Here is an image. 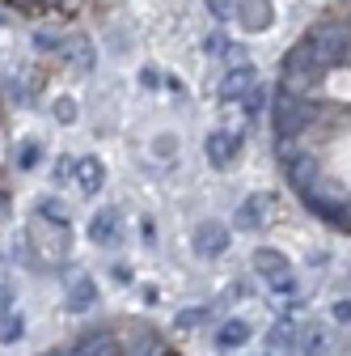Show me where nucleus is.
Masks as SVG:
<instances>
[{"mask_svg": "<svg viewBox=\"0 0 351 356\" xmlns=\"http://www.w3.org/2000/svg\"><path fill=\"white\" fill-rule=\"evenodd\" d=\"M314 115L318 111H314L309 98L288 94V89H275V98H271V127H275V136H300Z\"/></svg>", "mask_w": 351, "mask_h": 356, "instance_id": "f257e3e1", "label": "nucleus"}, {"mask_svg": "<svg viewBox=\"0 0 351 356\" xmlns=\"http://www.w3.org/2000/svg\"><path fill=\"white\" fill-rule=\"evenodd\" d=\"M309 51L326 64V68H343L347 64V22H322L305 34Z\"/></svg>", "mask_w": 351, "mask_h": 356, "instance_id": "f03ea898", "label": "nucleus"}, {"mask_svg": "<svg viewBox=\"0 0 351 356\" xmlns=\"http://www.w3.org/2000/svg\"><path fill=\"white\" fill-rule=\"evenodd\" d=\"M300 200H305V208H314L322 220H330V225L347 229V195H343L334 183H322V178H318L309 191H300Z\"/></svg>", "mask_w": 351, "mask_h": 356, "instance_id": "7ed1b4c3", "label": "nucleus"}, {"mask_svg": "<svg viewBox=\"0 0 351 356\" xmlns=\"http://www.w3.org/2000/svg\"><path fill=\"white\" fill-rule=\"evenodd\" d=\"M34 242H38V259H64V250L72 246V229L60 220H34Z\"/></svg>", "mask_w": 351, "mask_h": 356, "instance_id": "20e7f679", "label": "nucleus"}, {"mask_svg": "<svg viewBox=\"0 0 351 356\" xmlns=\"http://www.w3.org/2000/svg\"><path fill=\"white\" fill-rule=\"evenodd\" d=\"M241 145H246V136H237V131H212L203 140V153H207V161L216 170H229L241 157Z\"/></svg>", "mask_w": 351, "mask_h": 356, "instance_id": "39448f33", "label": "nucleus"}, {"mask_svg": "<svg viewBox=\"0 0 351 356\" xmlns=\"http://www.w3.org/2000/svg\"><path fill=\"white\" fill-rule=\"evenodd\" d=\"M271 204H275V195H250V200H241L237 212H233V225L246 229V234L267 229V212H271Z\"/></svg>", "mask_w": 351, "mask_h": 356, "instance_id": "423d86ee", "label": "nucleus"}, {"mask_svg": "<svg viewBox=\"0 0 351 356\" xmlns=\"http://www.w3.org/2000/svg\"><path fill=\"white\" fill-rule=\"evenodd\" d=\"M191 246H195L199 259L225 254V250H229V225H221V220H203V225L195 229V238H191Z\"/></svg>", "mask_w": 351, "mask_h": 356, "instance_id": "0eeeda50", "label": "nucleus"}, {"mask_svg": "<svg viewBox=\"0 0 351 356\" xmlns=\"http://www.w3.org/2000/svg\"><path fill=\"white\" fill-rule=\"evenodd\" d=\"M254 81H258L254 64H233V68L225 72V81H221V98H225V102H241L250 89H254Z\"/></svg>", "mask_w": 351, "mask_h": 356, "instance_id": "6e6552de", "label": "nucleus"}, {"mask_svg": "<svg viewBox=\"0 0 351 356\" xmlns=\"http://www.w3.org/2000/svg\"><path fill=\"white\" fill-rule=\"evenodd\" d=\"M72 178H76V187H80L85 195H98L102 183H106V170H102L98 157H76V161H72Z\"/></svg>", "mask_w": 351, "mask_h": 356, "instance_id": "1a4fd4ad", "label": "nucleus"}, {"mask_svg": "<svg viewBox=\"0 0 351 356\" xmlns=\"http://www.w3.org/2000/svg\"><path fill=\"white\" fill-rule=\"evenodd\" d=\"M284 170H288V183H292L296 191H309V187L318 183V178H322V174H318V161H314L309 153H296Z\"/></svg>", "mask_w": 351, "mask_h": 356, "instance_id": "9d476101", "label": "nucleus"}, {"mask_svg": "<svg viewBox=\"0 0 351 356\" xmlns=\"http://www.w3.org/2000/svg\"><path fill=\"white\" fill-rule=\"evenodd\" d=\"M89 238H94L98 246H114V242H119V208H102V212L94 216Z\"/></svg>", "mask_w": 351, "mask_h": 356, "instance_id": "9b49d317", "label": "nucleus"}, {"mask_svg": "<svg viewBox=\"0 0 351 356\" xmlns=\"http://www.w3.org/2000/svg\"><path fill=\"white\" fill-rule=\"evenodd\" d=\"M98 305V280L94 276H76L72 293H68V309L72 314H85V309H94Z\"/></svg>", "mask_w": 351, "mask_h": 356, "instance_id": "f8f14e48", "label": "nucleus"}, {"mask_svg": "<svg viewBox=\"0 0 351 356\" xmlns=\"http://www.w3.org/2000/svg\"><path fill=\"white\" fill-rule=\"evenodd\" d=\"M72 352H76V356H123V352H119V339H114L110 331H94V335H85Z\"/></svg>", "mask_w": 351, "mask_h": 356, "instance_id": "ddd939ff", "label": "nucleus"}, {"mask_svg": "<svg viewBox=\"0 0 351 356\" xmlns=\"http://www.w3.org/2000/svg\"><path fill=\"white\" fill-rule=\"evenodd\" d=\"M246 343H250V323H241V318H229L221 331H216V348H225V352H237Z\"/></svg>", "mask_w": 351, "mask_h": 356, "instance_id": "4468645a", "label": "nucleus"}, {"mask_svg": "<svg viewBox=\"0 0 351 356\" xmlns=\"http://www.w3.org/2000/svg\"><path fill=\"white\" fill-rule=\"evenodd\" d=\"M254 272L258 276H280V272H288V259H284V250H275V246H258L254 250Z\"/></svg>", "mask_w": 351, "mask_h": 356, "instance_id": "2eb2a0df", "label": "nucleus"}, {"mask_svg": "<svg viewBox=\"0 0 351 356\" xmlns=\"http://www.w3.org/2000/svg\"><path fill=\"white\" fill-rule=\"evenodd\" d=\"M237 17L246 22V30H267L271 5H267V0H241V5H237Z\"/></svg>", "mask_w": 351, "mask_h": 356, "instance_id": "dca6fc26", "label": "nucleus"}, {"mask_svg": "<svg viewBox=\"0 0 351 356\" xmlns=\"http://www.w3.org/2000/svg\"><path fill=\"white\" fill-rule=\"evenodd\" d=\"M326 348H330V339H326V331H322V327H314V323H309V327L300 331V352H305V356H326Z\"/></svg>", "mask_w": 351, "mask_h": 356, "instance_id": "f3484780", "label": "nucleus"}, {"mask_svg": "<svg viewBox=\"0 0 351 356\" xmlns=\"http://www.w3.org/2000/svg\"><path fill=\"white\" fill-rule=\"evenodd\" d=\"M207 314H212V309H203V305L178 309V314H173V327H178V331H199V327L207 323Z\"/></svg>", "mask_w": 351, "mask_h": 356, "instance_id": "a211bd4d", "label": "nucleus"}, {"mask_svg": "<svg viewBox=\"0 0 351 356\" xmlns=\"http://www.w3.org/2000/svg\"><path fill=\"white\" fill-rule=\"evenodd\" d=\"M292 339H296V331H292L288 318H280V323L267 331V348H271V352H275V348H292Z\"/></svg>", "mask_w": 351, "mask_h": 356, "instance_id": "6ab92c4d", "label": "nucleus"}, {"mask_svg": "<svg viewBox=\"0 0 351 356\" xmlns=\"http://www.w3.org/2000/svg\"><path fill=\"white\" fill-rule=\"evenodd\" d=\"M26 335V318L22 314H5L0 318V343H17Z\"/></svg>", "mask_w": 351, "mask_h": 356, "instance_id": "aec40b11", "label": "nucleus"}, {"mask_svg": "<svg viewBox=\"0 0 351 356\" xmlns=\"http://www.w3.org/2000/svg\"><path fill=\"white\" fill-rule=\"evenodd\" d=\"M165 352H169V348H165V343H161L153 331H144L136 343H131V356H165Z\"/></svg>", "mask_w": 351, "mask_h": 356, "instance_id": "412c9836", "label": "nucleus"}, {"mask_svg": "<svg viewBox=\"0 0 351 356\" xmlns=\"http://www.w3.org/2000/svg\"><path fill=\"white\" fill-rule=\"evenodd\" d=\"M76 68H80V72L94 68V42L85 38V34H76Z\"/></svg>", "mask_w": 351, "mask_h": 356, "instance_id": "4be33fe9", "label": "nucleus"}, {"mask_svg": "<svg viewBox=\"0 0 351 356\" xmlns=\"http://www.w3.org/2000/svg\"><path fill=\"white\" fill-rule=\"evenodd\" d=\"M296 153H300V136H275V157H280L284 165H288Z\"/></svg>", "mask_w": 351, "mask_h": 356, "instance_id": "5701e85b", "label": "nucleus"}, {"mask_svg": "<svg viewBox=\"0 0 351 356\" xmlns=\"http://www.w3.org/2000/svg\"><path fill=\"white\" fill-rule=\"evenodd\" d=\"M38 157H42V145H38V140H26L22 153H17V170H34Z\"/></svg>", "mask_w": 351, "mask_h": 356, "instance_id": "b1692460", "label": "nucleus"}, {"mask_svg": "<svg viewBox=\"0 0 351 356\" xmlns=\"http://www.w3.org/2000/svg\"><path fill=\"white\" fill-rule=\"evenodd\" d=\"M271 293H275V297H292V293H296V276H292V272L271 276Z\"/></svg>", "mask_w": 351, "mask_h": 356, "instance_id": "393cba45", "label": "nucleus"}, {"mask_svg": "<svg viewBox=\"0 0 351 356\" xmlns=\"http://www.w3.org/2000/svg\"><path fill=\"white\" fill-rule=\"evenodd\" d=\"M51 111H55V119H60V123H76V102H72V98H55V106H51Z\"/></svg>", "mask_w": 351, "mask_h": 356, "instance_id": "a878e982", "label": "nucleus"}, {"mask_svg": "<svg viewBox=\"0 0 351 356\" xmlns=\"http://www.w3.org/2000/svg\"><path fill=\"white\" fill-rule=\"evenodd\" d=\"M225 42H229V38H225L221 30H212V34H203V56H221V51H225Z\"/></svg>", "mask_w": 351, "mask_h": 356, "instance_id": "bb28decb", "label": "nucleus"}, {"mask_svg": "<svg viewBox=\"0 0 351 356\" xmlns=\"http://www.w3.org/2000/svg\"><path fill=\"white\" fill-rule=\"evenodd\" d=\"M207 9L216 13V22H229V13H233V0H207Z\"/></svg>", "mask_w": 351, "mask_h": 356, "instance_id": "cd10ccee", "label": "nucleus"}, {"mask_svg": "<svg viewBox=\"0 0 351 356\" xmlns=\"http://www.w3.org/2000/svg\"><path fill=\"white\" fill-rule=\"evenodd\" d=\"M221 60H229V64H246V47H237V42H225Z\"/></svg>", "mask_w": 351, "mask_h": 356, "instance_id": "c85d7f7f", "label": "nucleus"}, {"mask_svg": "<svg viewBox=\"0 0 351 356\" xmlns=\"http://www.w3.org/2000/svg\"><path fill=\"white\" fill-rule=\"evenodd\" d=\"M330 314H334V323H343V327H347V318H351V305H347V297L330 305Z\"/></svg>", "mask_w": 351, "mask_h": 356, "instance_id": "c756f323", "label": "nucleus"}, {"mask_svg": "<svg viewBox=\"0 0 351 356\" xmlns=\"http://www.w3.org/2000/svg\"><path fill=\"white\" fill-rule=\"evenodd\" d=\"M34 47H38V51H55L60 38H55V34H34Z\"/></svg>", "mask_w": 351, "mask_h": 356, "instance_id": "7c9ffc66", "label": "nucleus"}, {"mask_svg": "<svg viewBox=\"0 0 351 356\" xmlns=\"http://www.w3.org/2000/svg\"><path fill=\"white\" fill-rule=\"evenodd\" d=\"M140 85H144V89H157V85H161V72H157V68H140Z\"/></svg>", "mask_w": 351, "mask_h": 356, "instance_id": "2f4dec72", "label": "nucleus"}, {"mask_svg": "<svg viewBox=\"0 0 351 356\" xmlns=\"http://www.w3.org/2000/svg\"><path fill=\"white\" fill-rule=\"evenodd\" d=\"M5 216H9V195L0 191V220H5Z\"/></svg>", "mask_w": 351, "mask_h": 356, "instance_id": "473e14b6", "label": "nucleus"}, {"mask_svg": "<svg viewBox=\"0 0 351 356\" xmlns=\"http://www.w3.org/2000/svg\"><path fill=\"white\" fill-rule=\"evenodd\" d=\"M51 356H76V352H72V348H64V352H51Z\"/></svg>", "mask_w": 351, "mask_h": 356, "instance_id": "72a5a7b5", "label": "nucleus"}, {"mask_svg": "<svg viewBox=\"0 0 351 356\" xmlns=\"http://www.w3.org/2000/svg\"><path fill=\"white\" fill-rule=\"evenodd\" d=\"M5 22H9V17H5V13H0V26H5Z\"/></svg>", "mask_w": 351, "mask_h": 356, "instance_id": "f704fd0d", "label": "nucleus"}, {"mask_svg": "<svg viewBox=\"0 0 351 356\" xmlns=\"http://www.w3.org/2000/svg\"><path fill=\"white\" fill-rule=\"evenodd\" d=\"M165 356H178V352H165Z\"/></svg>", "mask_w": 351, "mask_h": 356, "instance_id": "c9c22d12", "label": "nucleus"}]
</instances>
